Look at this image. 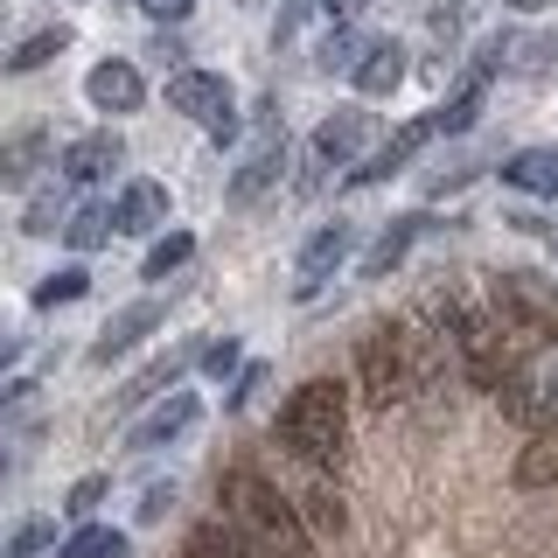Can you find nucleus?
<instances>
[{"mask_svg":"<svg viewBox=\"0 0 558 558\" xmlns=\"http://www.w3.org/2000/svg\"><path fill=\"white\" fill-rule=\"evenodd\" d=\"M217 502H223V517L244 531V545H252L258 558H314V537H307L301 510H293V496H279V482L258 475L252 461L223 468Z\"/></svg>","mask_w":558,"mask_h":558,"instance_id":"obj_1","label":"nucleus"},{"mask_svg":"<svg viewBox=\"0 0 558 558\" xmlns=\"http://www.w3.org/2000/svg\"><path fill=\"white\" fill-rule=\"evenodd\" d=\"M279 447L301 453L307 468H342L349 447V391L336 377H307L279 412Z\"/></svg>","mask_w":558,"mask_h":558,"instance_id":"obj_2","label":"nucleus"},{"mask_svg":"<svg viewBox=\"0 0 558 558\" xmlns=\"http://www.w3.org/2000/svg\"><path fill=\"white\" fill-rule=\"evenodd\" d=\"M356 384L377 412L405 405L418 391V342H412V322H384L356 342Z\"/></svg>","mask_w":558,"mask_h":558,"instance_id":"obj_3","label":"nucleus"},{"mask_svg":"<svg viewBox=\"0 0 558 558\" xmlns=\"http://www.w3.org/2000/svg\"><path fill=\"white\" fill-rule=\"evenodd\" d=\"M168 105L182 119H196V126H209L217 147L238 140V98H231V84H223L217 70H174V77H168Z\"/></svg>","mask_w":558,"mask_h":558,"instance_id":"obj_4","label":"nucleus"},{"mask_svg":"<svg viewBox=\"0 0 558 558\" xmlns=\"http://www.w3.org/2000/svg\"><path fill=\"white\" fill-rule=\"evenodd\" d=\"M496 314L517 328V342H558V301L537 272H502L496 279Z\"/></svg>","mask_w":558,"mask_h":558,"instance_id":"obj_5","label":"nucleus"},{"mask_svg":"<svg viewBox=\"0 0 558 558\" xmlns=\"http://www.w3.org/2000/svg\"><path fill=\"white\" fill-rule=\"evenodd\" d=\"M371 133H377V119L363 112V105H349V112H328L322 126H314V140H307V189L322 182L328 168H349L363 147H371Z\"/></svg>","mask_w":558,"mask_h":558,"instance_id":"obj_6","label":"nucleus"},{"mask_svg":"<svg viewBox=\"0 0 558 558\" xmlns=\"http://www.w3.org/2000/svg\"><path fill=\"white\" fill-rule=\"evenodd\" d=\"M196 418H203V398H196V391H161V398H154V405H147V412H140V418H133V433H126V447H133V453H154V447H174V440H182V433H189V426H196Z\"/></svg>","mask_w":558,"mask_h":558,"instance_id":"obj_7","label":"nucleus"},{"mask_svg":"<svg viewBox=\"0 0 558 558\" xmlns=\"http://www.w3.org/2000/svg\"><path fill=\"white\" fill-rule=\"evenodd\" d=\"M426 140H440V119H433V112H426V119H412V126H398L363 168H349V189H371V182H391V174H405L418 154H426Z\"/></svg>","mask_w":558,"mask_h":558,"instance_id":"obj_8","label":"nucleus"},{"mask_svg":"<svg viewBox=\"0 0 558 558\" xmlns=\"http://www.w3.org/2000/svg\"><path fill=\"white\" fill-rule=\"evenodd\" d=\"M279 168H287V133H279V112H272L266 133H258V147L244 154V168L231 174V189H223V196H231V209H252V203L279 182Z\"/></svg>","mask_w":558,"mask_h":558,"instance_id":"obj_9","label":"nucleus"},{"mask_svg":"<svg viewBox=\"0 0 558 558\" xmlns=\"http://www.w3.org/2000/svg\"><path fill=\"white\" fill-rule=\"evenodd\" d=\"M161 322H168V307H161V301H126V307L112 314V322L98 328V342H92V363H119V356H133V349L147 342Z\"/></svg>","mask_w":558,"mask_h":558,"instance_id":"obj_10","label":"nucleus"},{"mask_svg":"<svg viewBox=\"0 0 558 558\" xmlns=\"http://www.w3.org/2000/svg\"><path fill=\"white\" fill-rule=\"evenodd\" d=\"M84 98H92L98 112H140V105H147V77H140L126 57H105V63H92V77H84Z\"/></svg>","mask_w":558,"mask_h":558,"instance_id":"obj_11","label":"nucleus"},{"mask_svg":"<svg viewBox=\"0 0 558 558\" xmlns=\"http://www.w3.org/2000/svg\"><path fill=\"white\" fill-rule=\"evenodd\" d=\"M119 161H126V140H119L112 126H105V133H84V140H70V147H63V182L92 189V182H105Z\"/></svg>","mask_w":558,"mask_h":558,"instance_id":"obj_12","label":"nucleus"},{"mask_svg":"<svg viewBox=\"0 0 558 558\" xmlns=\"http://www.w3.org/2000/svg\"><path fill=\"white\" fill-rule=\"evenodd\" d=\"M349 244H356V238H349V223H322V231L301 244V266H293V272H301V293H322L328 279L342 272Z\"/></svg>","mask_w":558,"mask_h":558,"instance_id":"obj_13","label":"nucleus"},{"mask_svg":"<svg viewBox=\"0 0 558 558\" xmlns=\"http://www.w3.org/2000/svg\"><path fill=\"white\" fill-rule=\"evenodd\" d=\"M49 168V133L22 126L14 140H0V189H35V174Z\"/></svg>","mask_w":558,"mask_h":558,"instance_id":"obj_14","label":"nucleus"},{"mask_svg":"<svg viewBox=\"0 0 558 558\" xmlns=\"http://www.w3.org/2000/svg\"><path fill=\"white\" fill-rule=\"evenodd\" d=\"M418 231H426V217H391V223H384V231L371 238V252H363V279H384V272H398V266H405V252H412V244H418Z\"/></svg>","mask_w":558,"mask_h":558,"instance_id":"obj_15","label":"nucleus"},{"mask_svg":"<svg viewBox=\"0 0 558 558\" xmlns=\"http://www.w3.org/2000/svg\"><path fill=\"white\" fill-rule=\"evenodd\" d=\"M349 77H356L363 98H391L398 84H405V43H371V49L356 57V70H349Z\"/></svg>","mask_w":558,"mask_h":558,"instance_id":"obj_16","label":"nucleus"},{"mask_svg":"<svg viewBox=\"0 0 558 558\" xmlns=\"http://www.w3.org/2000/svg\"><path fill=\"white\" fill-rule=\"evenodd\" d=\"M112 217H119V231H133V238L161 231V223H168V189L161 182H126L119 203H112Z\"/></svg>","mask_w":558,"mask_h":558,"instance_id":"obj_17","label":"nucleus"},{"mask_svg":"<svg viewBox=\"0 0 558 558\" xmlns=\"http://www.w3.org/2000/svg\"><path fill=\"white\" fill-rule=\"evenodd\" d=\"M189 363H203V349H168V356H154L147 371H140L126 391H119V405H154L161 391H174V384H182Z\"/></svg>","mask_w":558,"mask_h":558,"instance_id":"obj_18","label":"nucleus"},{"mask_svg":"<svg viewBox=\"0 0 558 558\" xmlns=\"http://www.w3.org/2000/svg\"><path fill=\"white\" fill-rule=\"evenodd\" d=\"M502 182L531 189V196H558V147H523L502 161Z\"/></svg>","mask_w":558,"mask_h":558,"instance_id":"obj_19","label":"nucleus"},{"mask_svg":"<svg viewBox=\"0 0 558 558\" xmlns=\"http://www.w3.org/2000/svg\"><path fill=\"white\" fill-rule=\"evenodd\" d=\"M182 558H258V551L244 545V531L231 517H209V523H196V531L182 537Z\"/></svg>","mask_w":558,"mask_h":558,"instance_id":"obj_20","label":"nucleus"},{"mask_svg":"<svg viewBox=\"0 0 558 558\" xmlns=\"http://www.w3.org/2000/svg\"><path fill=\"white\" fill-rule=\"evenodd\" d=\"M301 523H307V537H342V523H349V510H342V496H336V482H307L301 488Z\"/></svg>","mask_w":558,"mask_h":558,"instance_id":"obj_21","label":"nucleus"},{"mask_svg":"<svg viewBox=\"0 0 558 558\" xmlns=\"http://www.w3.org/2000/svg\"><path fill=\"white\" fill-rule=\"evenodd\" d=\"M517 488H558V426H537L517 453Z\"/></svg>","mask_w":558,"mask_h":558,"instance_id":"obj_22","label":"nucleus"},{"mask_svg":"<svg viewBox=\"0 0 558 558\" xmlns=\"http://www.w3.org/2000/svg\"><path fill=\"white\" fill-rule=\"evenodd\" d=\"M112 231H119L112 203H77V209L63 217V244H70V252H98V244L112 238Z\"/></svg>","mask_w":558,"mask_h":558,"instance_id":"obj_23","label":"nucleus"},{"mask_svg":"<svg viewBox=\"0 0 558 558\" xmlns=\"http://www.w3.org/2000/svg\"><path fill=\"white\" fill-rule=\"evenodd\" d=\"M63 49H70V28H63V22H57V28H35L28 43H22V49H14V57H8V77H28V70L57 63Z\"/></svg>","mask_w":558,"mask_h":558,"instance_id":"obj_24","label":"nucleus"},{"mask_svg":"<svg viewBox=\"0 0 558 558\" xmlns=\"http://www.w3.org/2000/svg\"><path fill=\"white\" fill-rule=\"evenodd\" d=\"M482 92H488V70H475V77H468L461 92L433 112V119H440V133H468V126H475V119H482Z\"/></svg>","mask_w":558,"mask_h":558,"instance_id":"obj_25","label":"nucleus"},{"mask_svg":"<svg viewBox=\"0 0 558 558\" xmlns=\"http://www.w3.org/2000/svg\"><path fill=\"white\" fill-rule=\"evenodd\" d=\"M57 558H126V537L112 531V523H84L77 537H63Z\"/></svg>","mask_w":558,"mask_h":558,"instance_id":"obj_26","label":"nucleus"},{"mask_svg":"<svg viewBox=\"0 0 558 558\" xmlns=\"http://www.w3.org/2000/svg\"><path fill=\"white\" fill-rule=\"evenodd\" d=\"M189 258H196V238H189V231H161L154 252H147V266H140V279H168V272H182Z\"/></svg>","mask_w":558,"mask_h":558,"instance_id":"obj_27","label":"nucleus"},{"mask_svg":"<svg viewBox=\"0 0 558 558\" xmlns=\"http://www.w3.org/2000/svg\"><path fill=\"white\" fill-rule=\"evenodd\" d=\"M43 551H57V523H49V517L14 523V531H8V545H0V558H43Z\"/></svg>","mask_w":558,"mask_h":558,"instance_id":"obj_28","label":"nucleus"},{"mask_svg":"<svg viewBox=\"0 0 558 558\" xmlns=\"http://www.w3.org/2000/svg\"><path fill=\"white\" fill-rule=\"evenodd\" d=\"M84 293H92V272L63 266V272H49L43 287H35V307H70V301H84Z\"/></svg>","mask_w":558,"mask_h":558,"instance_id":"obj_29","label":"nucleus"},{"mask_svg":"<svg viewBox=\"0 0 558 558\" xmlns=\"http://www.w3.org/2000/svg\"><path fill=\"white\" fill-rule=\"evenodd\" d=\"M363 49H371V43H363L356 28H336V35L322 43V57H314V63H322V70H356V57H363Z\"/></svg>","mask_w":558,"mask_h":558,"instance_id":"obj_30","label":"nucleus"},{"mask_svg":"<svg viewBox=\"0 0 558 558\" xmlns=\"http://www.w3.org/2000/svg\"><path fill=\"white\" fill-rule=\"evenodd\" d=\"M28 412H35V384H28V377H8V384H0V433L22 426Z\"/></svg>","mask_w":558,"mask_h":558,"instance_id":"obj_31","label":"nucleus"},{"mask_svg":"<svg viewBox=\"0 0 558 558\" xmlns=\"http://www.w3.org/2000/svg\"><path fill=\"white\" fill-rule=\"evenodd\" d=\"M22 231H28V238H49V231H63V196H57V189H43V196L28 203Z\"/></svg>","mask_w":558,"mask_h":558,"instance_id":"obj_32","label":"nucleus"},{"mask_svg":"<svg viewBox=\"0 0 558 558\" xmlns=\"http://www.w3.org/2000/svg\"><path fill=\"white\" fill-rule=\"evenodd\" d=\"M105 488H112V482H105V475H84V482H77V488H70V496H63V510H70V517H77V523H84V517H92V510H98V502H105Z\"/></svg>","mask_w":558,"mask_h":558,"instance_id":"obj_33","label":"nucleus"},{"mask_svg":"<svg viewBox=\"0 0 558 558\" xmlns=\"http://www.w3.org/2000/svg\"><path fill=\"white\" fill-rule=\"evenodd\" d=\"M258 391H266V363H244V371L231 377V412H244Z\"/></svg>","mask_w":558,"mask_h":558,"instance_id":"obj_34","label":"nucleus"},{"mask_svg":"<svg viewBox=\"0 0 558 558\" xmlns=\"http://www.w3.org/2000/svg\"><path fill=\"white\" fill-rule=\"evenodd\" d=\"M203 371H209V377H231V371H238V342H231V336L209 342V349H203Z\"/></svg>","mask_w":558,"mask_h":558,"instance_id":"obj_35","label":"nucleus"},{"mask_svg":"<svg viewBox=\"0 0 558 558\" xmlns=\"http://www.w3.org/2000/svg\"><path fill=\"white\" fill-rule=\"evenodd\" d=\"M189 8H196V0H140V14H147V22H182Z\"/></svg>","mask_w":558,"mask_h":558,"instance_id":"obj_36","label":"nucleus"},{"mask_svg":"<svg viewBox=\"0 0 558 558\" xmlns=\"http://www.w3.org/2000/svg\"><path fill=\"white\" fill-rule=\"evenodd\" d=\"M168 502H174V488H147V496H140V523H161Z\"/></svg>","mask_w":558,"mask_h":558,"instance_id":"obj_37","label":"nucleus"},{"mask_svg":"<svg viewBox=\"0 0 558 558\" xmlns=\"http://www.w3.org/2000/svg\"><path fill=\"white\" fill-rule=\"evenodd\" d=\"M14 356H22V336H8V328H0V371H8Z\"/></svg>","mask_w":558,"mask_h":558,"instance_id":"obj_38","label":"nucleus"},{"mask_svg":"<svg viewBox=\"0 0 558 558\" xmlns=\"http://www.w3.org/2000/svg\"><path fill=\"white\" fill-rule=\"evenodd\" d=\"M510 8H517V14H537V8H545V0H510Z\"/></svg>","mask_w":558,"mask_h":558,"instance_id":"obj_39","label":"nucleus"},{"mask_svg":"<svg viewBox=\"0 0 558 558\" xmlns=\"http://www.w3.org/2000/svg\"><path fill=\"white\" fill-rule=\"evenodd\" d=\"M8 475H14V461H8V453H0V488H8Z\"/></svg>","mask_w":558,"mask_h":558,"instance_id":"obj_40","label":"nucleus"}]
</instances>
